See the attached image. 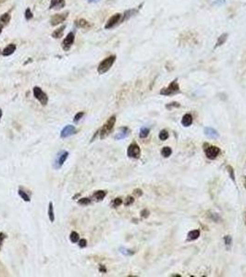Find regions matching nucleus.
Here are the masks:
<instances>
[{
    "mask_svg": "<svg viewBox=\"0 0 246 277\" xmlns=\"http://www.w3.org/2000/svg\"><path fill=\"white\" fill-rule=\"evenodd\" d=\"M66 29V25H62L60 28H58L57 30H56L53 33H52V37L55 39H58L61 38L64 34V30Z\"/></svg>",
    "mask_w": 246,
    "mask_h": 277,
    "instance_id": "nucleus-20",
    "label": "nucleus"
},
{
    "mask_svg": "<svg viewBox=\"0 0 246 277\" xmlns=\"http://www.w3.org/2000/svg\"><path fill=\"white\" fill-rule=\"evenodd\" d=\"M75 24H76V26L79 27V28H88V27L90 26L89 22H88L86 19H84V18L77 19V20L75 21Z\"/></svg>",
    "mask_w": 246,
    "mask_h": 277,
    "instance_id": "nucleus-22",
    "label": "nucleus"
},
{
    "mask_svg": "<svg viewBox=\"0 0 246 277\" xmlns=\"http://www.w3.org/2000/svg\"><path fill=\"white\" fill-rule=\"evenodd\" d=\"M149 133H150V129H149L148 128H142L141 130H140L139 137H140L141 139H145V138L148 137Z\"/></svg>",
    "mask_w": 246,
    "mask_h": 277,
    "instance_id": "nucleus-27",
    "label": "nucleus"
},
{
    "mask_svg": "<svg viewBox=\"0 0 246 277\" xmlns=\"http://www.w3.org/2000/svg\"><path fill=\"white\" fill-rule=\"evenodd\" d=\"M244 188L246 189V176L244 177Z\"/></svg>",
    "mask_w": 246,
    "mask_h": 277,
    "instance_id": "nucleus-47",
    "label": "nucleus"
},
{
    "mask_svg": "<svg viewBox=\"0 0 246 277\" xmlns=\"http://www.w3.org/2000/svg\"><path fill=\"white\" fill-rule=\"evenodd\" d=\"M133 202H134V198L132 196H128L127 199H126V201H125V202H124V205L125 206H130Z\"/></svg>",
    "mask_w": 246,
    "mask_h": 277,
    "instance_id": "nucleus-38",
    "label": "nucleus"
},
{
    "mask_svg": "<svg viewBox=\"0 0 246 277\" xmlns=\"http://www.w3.org/2000/svg\"><path fill=\"white\" fill-rule=\"evenodd\" d=\"M2 115H3V113H2V110L0 109V119H1V117H2Z\"/></svg>",
    "mask_w": 246,
    "mask_h": 277,
    "instance_id": "nucleus-48",
    "label": "nucleus"
},
{
    "mask_svg": "<svg viewBox=\"0 0 246 277\" xmlns=\"http://www.w3.org/2000/svg\"><path fill=\"white\" fill-rule=\"evenodd\" d=\"M9 20H10V15L8 13H5L0 17V21L5 23L6 25L9 22Z\"/></svg>",
    "mask_w": 246,
    "mask_h": 277,
    "instance_id": "nucleus-31",
    "label": "nucleus"
},
{
    "mask_svg": "<svg viewBox=\"0 0 246 277\" xmlns=\"http://www.w3.org/2000/svg\"><path fill=\"white\" fill-rule=\"evenodd\" d=\"M106 190H96L93 196H92V199H94V201L96 202H101L105 199V197L106 196Z\"/></svg>",
    "mask_w": 246,
    "mask_h": 277,
    "instance_id": "nucleus-15",
    "label": "nucleus"
},
{
    "mask_svg": "<svg viewBox=\"0 0 246 277\" xmlns=\"http://www.w3.org/2000/svg\"><path fill=\"white\" fill-rule=\"evenodd\" d=\"M69 157V152L67 151H61L56 154V159L54 160L53 163V166L55 169H59L61 168V166L64 165V163L66 162V160Z\"/></svg>",
    "mask_w": 246,
    "mask_h": 277,
    "instance_id": "nucleus-5",
    "label": "nucleus"
},
{
    "mask_svg": "<svg viewBox=\"0 0 246 277\" xmlns=\"http://www.w3.org/2000/svg\"><path fill=\"white\" fill-rule=\"evenodd\" d=\"M68 15H69V11L61 13V14H56V15H54L51 18V20H50L51 25L52 26H56V25L64 22L66 20V18H68Z\"/></svg>",
    "mask_w": 246,
    "mask_h": 277,
    "instance_id": "nucleus-9",
    "label": "nucleus"
},
{
    "mask_svg": "<svg viewBox=\"0 0 246 277\" xmlns=\"http://www.w3.org/2000/svg\"><path fill=\"white\" fill-rule=\"evenodd\" d=\"M129 134H130V129L127 127H122L119 128V132L115 136V140H117V141L123 140V139L127 138L129 136Z\"/></svg>",
    "mask_w": 246,
    "mask_h": 277,
    "instance_id": "nucleus-12",
    "label": "nucleus"
},
{
    "mask_svg": "<svg viewBox=\"0 0 246 277\" xmlns=\"http://www.w3.org/2000/svg\"><path fill=\"white\" fill-rule=\"evenodd\" d=\"M208 217H209L210 219H212L214 222H219V221H220V220H221V218H220L219 214H213V213H210V214H208Z\"/></svg>",
    "mask_w": 246,
    "mask_h": 277,
    "instance_id": "nucleus-35",
    "label": "nucleus"
},
{
    "mask_svg": "<svg viewBox=\"0 0 246 277\" xmlns=\"http://www.w3.org/2000/svg\"><path fill=\"white\" fill-rule=\"evenodd\" d=\"M79 197H81V193H78V194H76V195H75V196H74L72 199H73V200H76V199H77V198H79Z\"/></svg>",
    "mask_w": 246,
    "mask_h": 277,
    "instance_id": "nucleus-46",
    "label": "nucleus"
},
{
    "mask_svg": "<svg viewBox=\"0 0 246 277\" xmlns=\"http://www.w3.org/2000/svg\"><path fill=\"white\" fill-rule=\"evenodd\" d=\"M32 17H33V14H32L31 10L30 8H27L26 11H25V18L27 20H30V19L32 18Z\"/></svg>",
    "mask_w": 246,
    "mask_h": 277,
    "instance_id": "nucleus-39",
    "label": "nucleus"
},
{
    "mask_svg": "<svg viewBox=\"0 0 246 277\" xmlns=\"http://www.w3.org/2000/svg\"><path fill=\"white\" fill-rule=\"evenodd\" d=\"M83 116H84V112H79V113H77V114L74 116L73 121H74L75 123H78V122L83 117Z\"/></svg>",
    "mask_w": 246,
    "mask_h": 277,
    "instance_id": "nucleus-36",
    "label": "nucleus"
},
{
    "mask_svg": "<svg viewBox=\"0 0 246 277\" xmlns=\"http://www.w3.org/2000/svg\"><path fill=\"white\" fill-rule=\"evenodd\" d=\"M6 238V235H5L3 232H0V251H1V249H2L4 240H5Z\"/></svg>",
    "mask_w": 246,
    "mask_h": 277,
    "instance_id": "nucleus-41",
    "label": "nucleus"
},
{
    "mask_svg": "<svg viewBox=\"0 0 246 277\" xmlns=\"http://www.w3.org/2000/svg\"><path fill=\"white\" fill-rule=\"evenodd\" d=\"M133 194H134L135 196H137V197H141V196L143 195V191H142L140 189H134Z\"/></svg>",
    "mask_w": 246,
    "mask_h": 277,
    "instance_id": "nucleus-43",
    "label": "nucleus"
},
{
    "mask_svg": "<svg viewBox=\"0 0 246 277\" xmlns=\"http://www.w3.org/2000/svg\"><path fill=\"white\" fill-rule=\"evenodd\" d=\"M76 132H77V128H76L74 126H72V125H68V126L64 127L63 129L61 130V132H60V137H61L62 139H66V138H69V137H70V136L76 134Z\"/></svg>",
    "mask_w": 246,
    "mask_h": 277,
    "instance_id": "nucleus-11",
    "label": "nucleus"
},
{
    "mask_svg": "<svg viewBox=\"0 0 246 277\" xmlns=\"http://www.w3.org/2000/svg\"><path fill=\"white\" fill-rule=\"evenodd\" d=\"M179 107H181V104L178 103V102H172V103H169L166 105V108L168 110H171L173 108H179Z\"/></svg>",
    "mask_w": 246,
    "mask_h": 277,
    "instance_id": "nucleus-29",
    "label": "nucleus"
},
{
    "mask_svg": "<svg viewBox=\"0 0 246 277\" xmlns=\"http://www.w3.org/2000/svg\"><path fill=\"white\" fill-rule=\"evenodd\" d=\"M18 193H19V196L24 201V202H30L31 200H30V197H29V195L26 193V192H24L22 189H19L18 190Z\"/></svg>",
    "mask_w": 246,
    "mask_h": 277,
    "instance_id": "nucleus-28",
    "label": "nucleus"
},
{
    "mask_svg": "<svg viewBox=\"0 0 246 277\" xmlns=\"http://www.w3.org/2000/svg\"><path fill=\"white\" fill-rule=\"evenodd\" d=\"M0 53H1V51H0Z\"/></svg>",
    "mask_w": 246,
    "mask_h": 277,
    "instance_id": "nucleus-50",
    "label": "nucleus"
},
{
    "mask_svg": "<svg viewBox=\"0 0 246 277\" xmlns=\"http://www.w3.org/2000/svg\"><path fill=\"white\" fill-rule=\"evenodd\" d=\"M116 61V55H112L107 56L106 58H105L103 61H101V63L99 64L98 67H97V71L99 74H105L106 72H107L111 67L113 66V64Z\"/></svg>",
    "mask_w": 246,
    "mask_h": 277,
    "instance_id": "nucleus-2",
    "label": "nucleus"
},
{
    "mask_svg": "<svg viewBox=\"0 0 246 277\" xmlns=\"http://www.w3.org/2000/svg\"><path fill=\"white\" fill-rule=\"evenodd\" d=\"M204 151L206 155V157L209 160H215L220 153V149L217 146L213 145H208L207 143H205L204 145Z\"/></svg>",
    "mask_w": 246,
    "mask_h": 277,
    "instance_id": "nucleus-4",
    "label": "nucleus"
},
{
    "mask_svg": "<svg viewBox=\"0 0 246 277\" xmlns=\"http://www.w3.org/2000/svg\"><path fill=\"white\" fill-rule=\"evenodd\" d=\"M169 132L167 130L163 129V130L160 131V133H159V139L161 141H166V140L169 139Z\"/></svg>",
    "mask_w": 246,
    "mask_h": 277,
    "instance_id": "nucleus-32",
    "label": "nucleus"
},
{
    "mask_svg": "<svg viewBox=\"0 0 246 277\" xmlns=\"http://www.w3.org/2000/svg\"><path fill=\"white\" fill-rule=\"evenodd\" d=\"M138 12V9H129V10H127V11H125V13L122 15V22L123 21H125V20H127V19H129L131 17H132L133 15H135L136 13Z\"/></svg>",
    "mask_w": 246,
    "mask_h": 277,
    "instance_id": "nucleus-21",
    "label": "nucleus"
},
{
    "mask_svg": "<svg viewBox=\"0 0 246 277\" xmlns=\"http://www.w3.org/2000/svg\"><path fill=\"white\" fill-rule=\"evenodd\" d=\"M69 240L72 243H77L80 240V235L76 231H72L69 235Z\"/></svg>",
    "mask_w": 246,
    "mask_h": 277,
    "instance_id": "nucleus-25",
    "label": "nucleus"
},
{
    "mask_svg": "<svg viewBox=\"0 0 246 277\" xmlns=\"http://www.w3.org/2000/svg\"><path fill=\"white\" fill-rule=\"evenodd\" d=\"M228 36H229L228 33H226V32H225V33H222V34L218 38L217 43H216V45H215V48L219 47V46H221L222 44H224V43H226L227 39H228Z\"/></svg>",
    "mask_w": 246,
    "mask_h": 277,
    "instance_id": "nucleus-19",
    "label": "nucleus"
},
{
    "mask_svg": "<svg viewBox=\"0 0 246 277\" xmlns=\"http://www.w3.org/2000/svg\"><path fill=\"white\" fill-rule=\"evenodd\" d=\"M120 252L126 256H131L135 253V251H131V250H128V249H124V248H120Z\"/></svg>",
    "mask_w": 246,
    "mask_h": 277,
    "instance_id": "nucleus-34",
    "label": "nucleus"
},
{
    "mask_svg": "<svg viewBox=\"0 0 246 277\" xmlns=\"http://www.w3.org/2000/svg\"><path fill=\"white\" fill-rule=\"evenodd\" d=\"M89 2H95V1H98V0H88Z\"/></svg>",
    "mask_w": 246,
    "mask_h": 277,
    "instance_id": "nucleus-49",
    "label": "nucleus"
},
{
    "mask_svg": "<svg viewBox=\"0 0 246 277\" xmlns=\"http://www.w3.org/2000/svg\"><path fill=\"white\" fill-rule=\"evenodd\" d=\"M181 92L179 83H178V79H175L172 82L169 83V85L166 88H162L160 91V94L161 95H165V96H169V95H173L176 93H179Z\"/></svg>",
    "mask_w": 246,
    "mask_h": 277,
    "instance_id": "nucleus-3",
    "label": "nucleus"
},
{
    "mask_svg": "<svg viewBox=\"0 0 246 277\" xmlns=\"http://www.w3.org/2000/svg\"><path fill=\"white\" fill-rule=\"evenodd\" d=\"M171 153H172V150H171V148H169V147H164L162 150H161V154H162V156L163 157H165V158H169L170 155H171Z\"/></svg>",
    "mask_w": 246,
    "mask_h": 277,
    "instance_id": "nucleus-24",
    "label": "nucleus"
},
{
    "mask_svg": "<svg viewBox=\"0 0 246 277\" xmlns=\"http://www.w3.org/2000/svg\"><path fill=\"white\" fill-rule=\"evenodd\" d=\"M122 22V14L120 13H117L115 15H113L106 22L105 28L106 29H111V28H114L116 27L118 24L121 23Z\"/></svg>",
    "mask_w": 246,
    "mask_h": 277,
    "instance_id": "nucleus-8",
    "label": "nucleus"
},
{
    "mask_svg": "<svg viewBox=\"0 0 246 277\" xmlns=\"http://www.w3.org/2000/svg\"><path fill=\"white\" fill-rule=\"evenodd\" d=\"M115 123H116V116H110L107 121L104 124V126L99 129V134H100V139H105L106 138L110 132L112 131L114 126H115Z\"/></svg>",
    "mask_w": 246,
    "mask_h": 277,
    "instance_id": "nucleus-1",
    "label": "nucleus"
},
{
    "mask_svg": "<svg viewBox=\"0 0 246 277\" xmlns=\"http://www.w3.org/2000/svg\"><path fill=\"white\" fill-rule=\"evenodd\" d=\"M6 24L5 23H3L2 21H0V34H1V32H2V30H3V28H4V26H5Z\"/></svg>",
    "mask_w": 246,
    "mask_h": 277,
    "instance_id": "nucleus-45",
    "label": "nucleus"
},
{
    "mask_svg": "<svg viewBox=\"0 0 246 277\" xmlns=\"http://www.w3.org/2000/svg\"><path fill=\"white\" fill-rule=\"evenodd\" d=\"M33 95L41 103V104H43V105H46L47 104V103H48V96H47V94L44 92H43V90L40 87L35 86L33 88Z\"/></svg>",
    "mask_w": 246,
    "mask_h": 277,
    "instance_id": "nucleus-6",
    "label": "nucleus"
},
{
    "mask_svg": "<svg viewBox=\"0 0 246 277\" xmlns=\"http://www.w3.org/2000/svg\"><path fill=\"white\" fill-rule=\"evenodd\" d=\"M48 217L51 223L55 221V214H54V207H53V202H49L48 205Z\"/></svg>",
    "mask_w": 246,
    "mask_h": 277,
    "instance_id": "nucleus-23",
    "label": "nucleus"
},
{
    "mask_svg": "<svg viewBox=\"0 0 246 277\" xmlns=\"http://www.w3.org/2000/svg\"><path fill=\"white\" fill-rule=\"evenodd\" d=\"M226 169H227V171H228V173H229L230 177L231 178V180H232L234 183H236V179H235V172H234L233 167H232L231 165H227V166H226Z\"/></svg>",
    "mask_w": 246,
    "mask_h": 277,
    "instance_id": "nucleus-26",
    "label": "nucleus"
},
{
    "mask_svg": "<svg viewBox=\"0 0 246 277\" xmlns=\"http://www.w3.org/2000/svg\"><path fill=\"white\" fill-rule=\"evenodd\" d=\"M91 202H92V200L89 198H82V199H79V201H78V203L81 205H83V206L89 205Z\"/></svg>",
    "mask_w": 246,
    "mask_h": 277,
    "instance_id": "nucleus-30",
    "label": "nucleus"
},
{
    "mask_svg": "<svg viewBox=\"0 0 246 277\" xmlns=\"http://www.w3.org/2000/svg\"><path fill=\"white\" fill-rule=\"evenodd\" d=\"M74 40H75L74 33L73 32H69L68 35L66 36V38L62 42V48H63V50H65V51L69 50L70 47L72 46L73 43H74Z\"/></svg>",
    "mask_w": 246,
    "mask_h": 277,
    "instance_id": "nucleus-10",
    "label": "nucleus"
},
{
    "mask_svg": "<svg viewBox=\"0 0 246 277\" xmlns=\"http://www.w3.org/2000/svg\"><path fill=\"white\" fill-rule=\"evenodd\" d=\"M99 271L101 272V273H106V269L105 268V266H103V265H100V267H99Z\"/></svg>",
    "mask_w": 246,
    "mask_h": 277,
    "instance_id": "nucleus-44",
    "label": "nucleus"
},
{
    "mask_svg": "<svg viewBox=\"0 0 246 277\" xmlns=\"http://www.w3.org/2000/svg\"><path fill=\"white\" fill-rule=\"evenodd\" d=\"M200 237V230H193V231H190L188 233V236H187V241H194V240H196L198 238Z\"/></svg>",
    "mask_w": 246,
    "mask_h": 277,
    "instance_id": "nucleus-18",
    "label": "nucleus"
},
{
    "mask_svg": "<svg viewBox=\"0 0 246 277\" xmlns=\"http://www.w3.org/2000/svg\"><path fill=\"white\" fill-rule=\"evenodd\" d=\"M193 116L191 114H185L181 119V124L183 127H190L193 124Z\"/></svg>",
    "mask_w": 246,
    "mask_h": 277,
    "instance_id": "nucleus-16",
    "label": "nucleus"
},
{
    "mask_svg": "<svg viewBox=\"0 0 246 277\" xmlns=\"http://www.w3.org/2000/svg\"><path fill=\"white\" fill-rule=\"evenodd\" d=\"M127 155H128V157L132 158V159H138L140 157L141 149L136 142H132L131 144H130V146L128 147V150H127Z\"/></svg>",
    "mask_w": 246,
    "mask_h": 277,
    "instance_id": "nucleus-7",
    "label": "nucleus"
},
{
    "mask_svg": "<svg viewBox=\"0 0 246 277\" xmlns=\"http://www.w3.org/2000/svg\"><path fill=\"white\" fill-rule=\"evenodd\" d=\"M86 246H87V240H86V239L81 238V239L79 240V247H80V248L83 249V248H85Z\"/></svg>",
    "mask_w": 246,
    "mask_h": 277,
    "instance_id": "nucleus-40",
    "label": "nucleus"
},
{
    "mask_svg": "<svg viewBox=\"0 0 246 277\" xmlns=\"http://www.w3.org/2000/svg\"><path fill=\"white\" fill-rule=\"evenodd\" d=\"M121 204H122V200L120 198H116L113 201V202H112V207L113 208H117V207H119Z\"/></svg>",
    "mask_w": 246,
    "mask_h": 277,
    "instance_id": "nucleus-37",
    "label": "nucleus"
},
{
    "mask_svg": "<svg viewBox=\"0 0 246 277\" xmlns=\"http://www.w3.org/2000/svg\"><path fill=\"white\" fill-rule=\"evenodd\" d=\"M204 132H205V134H206V137L211 138V139H216V138H219V133H218V131L216 129H214L213 128H209V127L205 128Z\"/></svg>",
    "mask_w": 246,
    "mask_h": 277,
    "instance_id": "nucleus-14",
    "label": "nucleus"
},
{
    "mask_svg": "<svg viewBox=\"0 0 246 277\" xmlns=\"http://www.w3.org/2000/svg\"><path fill=\"white\" fill-rule=\"evenodd\" d=\"M16 50V45L14 43H10L8 44L2 52V55H5V56H8V55H11Z\"/></svg>",
    "mask_w": 246,
    "mask_h": 277,
    "instance_id": "nucleus-17",
    "label": "nucleus"
},
{
    "mask_svg": "<svg viewBox=\"0 0 246 277\" xmlns=\"http://www.w3.org/2000/svg\"><path fill=\"white\" fill-rule=\"evenodd\" d=\"M65 6V0H51L49 8L52 9H61Z\"/></svg>",
    "mask_w": 246,
    "mask_h": 277,
    "instance_id": "nucleus-13",
    "label": "nucleus"
},
{
    "mask_svg": "<svg viewBox=\"0 0 246 277\" xmlns=\"http://www.w3.org/2000/svg\"><path fill=\"white\" fill-rule=\"evenodd\" d=\"M224 242H225V245L228 249L231 248V246L232 245V238L231 236H226L224 237Z\"/></svg>",
    "mask_w": 246,
    "mask_h": 277,
    "instance_id": "nucleus-33",
    "label": "nucleus"
},
{
    "mask_svg": "<svg viewBox=\"0 0 246 277\" xmlns=\"http://www.w3.org/2000/svg\"><path fill=\"white\" fill-rule=\"evenodd\" d=\"M149 214H150V212H149L147 209H144V210L141 212V216H142L143 218H147V217L149 216Z\"/></svg>",
    "mask_w": 246,
    "mask_h": 277,
    "instance_id": "nucleus-42",
    "label": "nucleus"
}]
</instances>
